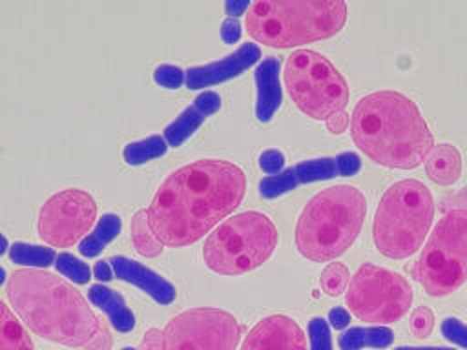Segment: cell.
<instances>
[{
  "label": "cell",
  "instance_id": "obj_1",
  "mask_svg": "<svg viewBox=\"0 0 467 350\" xmlns=\"http://www.w3.org/2000/svg\"><path fill=\"white\" fill-rule=\"evenodd\" d=\"M246 175L234 162L201 159L171 171L159 186L148 221L171 248L190 246L230 215L244 199Z\"/></svg>",
  "mask_w": 467,
  "mask_h": 350
},
{
  "label": "cell",
  "instance_id": "obj_2",
  "mask_svg": "<svg viewBox=\"0 0 467 350\" xmlns=\"http://www.w3.org/2000/svg\"><path fill=\"white\" fill-rule=\"evenodd\" d=\"M7 297L18 317L40 337L80 350H111L108 324L64 279L38 268L7 277Z\"/></svg>",
  "mask_w": 467,
  "mask_h": 350
},
{
  "label": "cell",
  "instance_id": "obj_3",
  "mask_svg": "<svg viewBox=\"0 0 467 350\" xmlns=\"http://www.w3.org/2000/svg\"><path fill=\"white\" fill-rule=\"evenodd\" d=\"M354 144L376 164L414 170L434 146L432 131L412 98L400 91H374L354 106Z\"/></svg>",
  "mask_w": 467,
  "mask_h": 350
},
{
  "label": "cell",
  "instance_id": "obj_4",
  "mask_svg": "<svg viewBox=\"0 0 467 350\" xmlns=\"http://www.w3.org/2000/svg\"><path fill=\"white\" fill-rule=\"evenodd\" d=\"M341 0H259L244 15L252 40L277 49L336 36L347 24Z\"/></svg>",
  "mask_w": 467,
  "mask_h": 350
},
{
  "label": "cell",
  "instance_id": "obj_5",
  "mask_svg": "<svg viewBox=\"0 0 467 350\" xmlns=\"http://www.w3.org/2000/svg\"><path fill=\"white\" fill-rule=\"evenodd\" d=\"M365 213L367 199L356 186L337 184L321 190L297 219V252L316 262L334 261L358 239Z\"/></svg>",
  "mask_w": 467,
  "mask_h": 350
},
{
  "label": "cell",
  "instance_id": "obj_6",
  "mask_svg": "<svg viewBox=\"0 0 467 350\" xmlns=\"http://www.w3.org/2000/svg\"><path fill=\"white\" fill-rule=\"evenodd\" d=\"M434 219L431 190L416 179H403L385 190L374 213L372 239L378 252L389 259L414 255Z\"/></svg>",
  "mask_w": 467,
  "mask_h": 350
},
{
  "label": "cell",
  "instance_id": "obj_7",
  "mask_svg": "<svg viewBox=\"0 0 467 350\" xmlns=\"http://www.w3.org/2000/svg\"><path fill=\"white\" fill-rule=\"evenodd\" d=\"M277 246V230L261 211H243L221 222L202 246L204 264L219 275H241L259 268Z\"/></svg>",
  "mask_w": 467,
  "mask_h": 350
},
{
  "label": "cell",
  "instance_id": "obj_8",
  "mask_svg": "<svg viewBox=\"0 0 467 350\" xmlns=\"http://www.w3.org/2000/svg\"><path fill=\"white\" fill-rule=\"evenodd\" d=\"M412 277L432 297L456 292L467 281V211H447L412 266Z\"/></svg>",
  "mask_w": 467,
  "mask_h": 350
},
{
  "label": "cell",
  "instance_id": "obj_9",
  "mask_svg": "<svg viewBox=\"0 0 467 350\" xmlns=\"http://www.w3.org/2000/svg\"><path fill=\"white\" fill-rule=\"evenodd\" d=\"M285 88L299 111L314 120H328L345 111L348 84L336 66L317 51L297 49L285 62Z\"/></svg>",
  "mask_w": 467,
  "mask_h": 350
},
{
  "label": "cell",
  "instance_id": "obj_10",
  "mask_svg": "<svg viewBox=\"0 0 467 350\" xmlns=\"http://www.w3.org/2000/svg\"><path fill=\"white\" fill-rule=\"evenodd\" d=\"M244 326L221 308H190L144 332L139 350H235Z\"/></svg>",
  "mask_w": 467,
  "mask_h": 350
},
{
  "label": "cell",
  "instance_id": "obj_11",
  "mask_svg": "<svg viewBox=\"0 0 467 350\" xmlns=\"http://www.w3.org/2000/svg\"><path fill=\"white\" fill-rule=\"evenodd\" d=\"M348 312L378 326L400 321L412 304V288L400 273L365 262L350 277L345 292Z\"/></svg>",
  "mask_w": 467,
  "mask_h": 350
},
{
  "label": "cell",
  "instance_id": "obj_12",
  "mask_svg": "<svg viewBox=\"0 0 467 350\" xmlns=\"http://www.w3.org/2000/svg\"><path fill=\"white\" fill-rule=\"evenodd\" d=\"M95 219V199L80 188H67L46 199L38 211L36 230L46 244L69 248L88 235Z\"/></svg>",
  "mask_w": 467,
  "mask_h": 350
},
{
  "label": "cell",
  "instance_id": "obj_13",
  "mask_svg": "<svg viewBox=\"0 0 467 350\" xmlns=\"http://www.w3.org/2000/svg\"><path fill=\"white\" fill-rule=\"evenodd\" d=\"M241 350H308L306 337L296 319L274 314L257 321L246 334Z\"/></svg>",
  "mask_w": 467,
  "mask_h": 350
},
{
  "label": "cell",
  "instance_id": "obj_14",
  "mask_svg": "<svg viewBox=\"0 0 467 350\" xmlns=\"http://www.w3.org/2000/svg\"><path fill=\"white\" fill-rule=\"evenodd\" d=\"M261 58V49L254 42L241 44L239 49L230 53L228 57H223L215 62L204 64V66H193L186 69V88L188 89H201L208 86L221 84L224 80H230L248 67H252Z\"/></svg>",
  "mask_w": 467,
  "mask_h": 350
},
{
  "label": "cell",
  "instance_id": "obj_15",
  "mask_svg": "<svg viewBox=\"0 0 467 350\" xmlns=\"http://www.w3.org/2000/svg\"><path fill=\"white\" fill-rule=\"evenodd\" d=\"M109 264L115 272V275L126 283L135 284L144 293H148L153 301L159 304H170L175 299V286L164 279L161 273L153 272L151 268L144 266L142 262H137L130 257L115 255L109 259Z\"/></svg>",
  "mask_w": 467,
  "mask_h": 350
},
{
  "label": "cell",
  "instance_id": "obj_16",
  "mask_svg": "<svg viewBox=\"0 0 467 350\" xmlns=\"http://www.w3.org/2000/svg\"><path fill=\"white\" fill-rule=\"evenodd\" d=\"M281 64L275 57H268L255 67V117L259 122H268L281 106L283 89L279 82Z\"/></svg>",
  "mask_w": 467,
  "mask_h": 350
},
{
  "label": "cell",
  "instance_id": "obj_17",
  "mask_svg": "<svg viewBox=\"0 0 467 350\" xmlns=\"http://www.w3.org/2000/svg\"><path fill=\"white\" fill-rule=\"evenodd\" d=\"M88 299L106 314L117 332L126 334L133 330L135 315L117 290H111L104 284H93L88 290Z\"/></svg>",
  "mask_w": 467,
  "mask_h": 350
},
{
  "label": "cell",
  "instance_id": "obj_18",
  "mask_svg": "<svg viewBox=\"0 0 467 350\" xmlns=\"http://www.w3.org/2000/svg\"><path fill=\"white\" fill-rule=\"evenodd\" d=\"M425 171L440 186L454 184L462 175V155L452 144H434L425 157Z\"/></svg>",
  "mask_w": 467,
  "mask_h": 350
},
{
  "label": "cell",
  "instance_id": "obj_19",
  "mask_svg": "<svg viewBox=\"0 0 467 350\" xmlns=\"http://www.w3.org/2000/svg\"><path fill=\"white\" fill-rule=\"evenodd\" d=\"M394 341V332L387 326H354L337 337L341 350H361L365 346L387 348Z\"/></svg>",
  "mask_w": 467,
  "mask_h": 350
},
{
  "label": "cell",
  "instance_id": "obj_20",
  "mask_svg": "<svg viewBox=\"0 0 467 350\" xmlns=\"http://www.w3.org/2000/svg\"><path fill=\"white\" fill-rule=\"evenodd\" d=\"M120 219L115 213H104L97 224L95 230L91 233H88L80 242H78V250L84 257L93 259L97 257L106 244H109L113 239H117V235L120 233Z\"/></svg>",
  "mask_w": 467,
  "mask_h": 350
},
{
  "label": "cell",
  "instance_id": "obj_21",
  "mask_svg": "<svg viewBox=\"0 0 467 350\" xmlns=\"http://www.w3.org/2000/svg\"><path fill=\"white\" fill-rule=\"evenodd\" d=\"M0 350H35L33 341L15 314L0 301Z\"/></svg>",
  "mask_w": 467,
  "mask_h": 350
},
{
  "label": "cell",
  "instance_id": "obj_22",
  "mask_svg": "<svg viewBox=\"0 0 467 350\" xmlns=\"http://www.w3.org/2000/svg\"><path fill=\"white\" fill-rule=\"evenodd\" d=\"M204 118L206 115L195 104L188 106L170 126L164 128L162 137L166 144L171 148L181 146L184 140H188L193 135V131H197V128L204 122Z\"/></svg>",
  "mask_w": 467,
  "mask_h": 350
},
{
  "label": "cell",
  "instance_id": "obj_23",
  "mask_svg": "<svg viewBox=\"0 0 467 350\" xmlns=\"http://www.w3.org/2000/svg\"><path fill=\"white\" fill-rule=\"evenodd\" d=\"M131 244L137 253L144 257H157L162 252V242L155 237L150 228L148 210H139L131 217Z\"/></svg>",
  "mask_w": 467,
  "mask_h": 350
},
{
  "label": "cell",
  "instance_id": "obj_24",
  "mask_svg": "<svg viewBox=\"0 0 467 350\" xmlns=\"http://www.w3.org/2000/svg\"><path fill=\"white\" fill-rule=\"evenodd\" d=\"M9 259L20 266L46 268L55 262L57 253L51 246H36L27 242H13L9 246Z\"/></svg>",
  "mask_w": 467,
  "mask_h": 350
},
{
  "label": "cell",
  "instance_id": "obj_25",
  "mask_svg": "<svg viewBox=\"0 0 467 350\" xmlns=\"http://www.w3.org/2000/svg\"><path fill=\"white\" fill-rule=\"evenodd\" d=\"M166 149H168V144H166L164 137L151 135V137H146L142 140H135V142H130L128 146H124L122 157L128 164L139 166V164H144V162L162 157L166 153Z\"/></svg>",
  "mask_w": 467,
  "mask_h": 350
},
{
  "label": "cell",
  "instance_id": "obj_26",
  "mask_svg": "<svg viewBox=\"0 0 467 350\" xmlns=\"http://www.w3.org/2000/svg\"><path fill=\"white\" fill-rule=\"evenodd\" d=\"M292 170H294V175H296L299 184L328 180V179L337 177L336 159H330V157L308 159V160H303V162L296 164Z\"/></svg>",
  "mask_w": 467,
  "mask_h": 350
},
{
  "label": "cell",
  "instance_id": "obj_27",
  "mask_svg": "<svg viewBox=\"0 0 467 350\" xmlns=\"http://www.w3.org/2000/svg\"><path fill=\"white\" fill-rule=\"evenodd\" d=\"M319 283L327 295L337 297L339 293L347 292V286L350 283V272L341 262H328L321 272Z\"/></svg>",
  "mask_w": 467,
  "mask_h": 350
},
{
  "label": "cell",
  "instance_id": "obj_28",
  "mask_svg": "<svg viewBox=\"0 0 467 350\" xmlns=\"http://www.w3.org/2000/svg\"><path fill=\"white\" fill-rule=\"evenodd\" d=\"M297 186H299V182H297V179L294 175V170L286 168V170H283L277 175L265 177L259 182V193L265 199H275V197H279V195H283V193H286V191H290V190H294Z\"/></svg>",
  "mask_w": 467,
  "mask_h": 350
},
{
  "label": "cell",
  "instance_id": "obj_29",
  "mask_svg": "<svg viewBox=\"0 0 467 350\" xmlns=\"http://www.w3.org/2000/svg\"><path fill=\"white\" fill-rule=\"evenodd\" d=\"M53 264H55L57 272H60L64 277H67L69 281H73L77 284H86L91 279L89 266L67 252L57 253V259Z\"/></svg>",
  "mask_w": 467,
  "mask_h": 350
},
{
  "label": "cell",
  "instance_id": "obj_30",
  "mask_svg": "<svg viewBox=\"0 0 467 350\" xmlns=\"http://www.w3.org/2000/svg\"><path fill=\"white\" fill-rule=\"evenodd\" d=\"M310 350H332V335H330V324L323 317H314L308 321L306 326Z\"/></svg>",
  "mask_w": 467,
  "mask_h": 350
},
{
  "label": "cell",
  "instance_id": "obj_31",
  "mask_svg": "<svg viewBox=\"0 0 467 350\" xmlns=\"http://www.w3.org/2000/svg\"><path fill=\"white\" fill-rule=\"evenodd\" d=\"M153 78L159 86L168 88V89H177L184 84L186 80V71L173 64H159L153 71Z\"/></svg>",
  "mask_w": 467,
  "mask_h": 350
},
{
  "label": "cell",
  "instance_id": "obj_32",
  "mask_svg": "<svg viewBox=\"0 0 467 350\" xmlns=\"http://www.w3.org/2000/svg\"><path fill=\"white\" fill-rule=\"evenodd\" d=\"M434 328V314L432 310L425 308V306H420L412 312L410 315V332L416 335V337H429L431 332Z\"/></svg>",
  "mask_w": 467,
  "mask_h": 350
},
{
  "label": "cell",
  "instance_id": "obj_33",
  "mask_svg": "<svg viewBox=\"0 0 467 350\" xmlns=\"http://www.w3.org/2000/svg\"><path fill=\"white\" fill-rule=\"evenodd\" d=\"M441 334L447 341L467 348V324H463L460 319L449 317L441 323Z\"/></svg>",
  "mask_w": 467,
  "mask_h": 350
},
{
  "label": "cell",
  "instance_id": "obj_34",
  "mask_svg": "<svg viewBox=\"0 0 467 350\" xmlns=\"http://www.w3.org/2000/svg\"><path fill=\"white\" fill-rule=\"evenodd\" d=\"M259 168L268 173V175H277L283 171L285 168V155L283 151L279 149H265L261 155H259Z\"/></svg>",
  "mask_w": 467,
  "mask_h": 350
},
{
  "label": "cell",
  "instance_id": "obj_35",
  "mask_svg": "<svg viewBox=\"0 0 467 350\" xmlns=\"http://www.w3.org/2000/svg\"><path fill=\"white\" fill-rule=\"evenodd\" d=\"M359 168H361V159L354 151H345L336 157V170L339 177H352L359 171Z\"/></svg>",
  "mask_w": 467,
  "mask_h": 350
},
{
  "label": "cell",
  "instance_id": "obj_36",
  "mask_svg": "<svg viewBox=\"0 0 467 350\" xmlns=\"http://www.w3.org/2000/svg\"><path fill=\"white\" fill-rule=\"evenodd\" d=\"M193 104H195L206 117H210V115H213V113L221 108V97H219V93H215V91H202V93L197 95V98L193 100Z\"/></svg>",
  "mask_w": 467,
  "mask_h": 350
},
{
  "label": "cell",
  "instance_id": "obj_37",
  "mask_svg": "<svg viewBox=\"0 0 467 350\" xmlns=\"http://www.w3.org/2000/svg\"><path fill=\"white\" fill-rule=\"evenodd\" d=\"M243 35V27L241 22H237L235 18H226L221 24V38L226 44H237L241 40Z\"/></svg>",
  "mask_w": 467,
  "mask_h": 350
},
{
  "label": "cell",
  "instance_id": "obj_38",
  "mask_svg": "<svg viewBox=\"0 0 467 350\" xmlns=\"http://www.w3.org/2000/svg\"><path fill=\"white\" fill-rule=\"evenodd\" d=\"M350 323V312L347 308H332L328 312V324L336 330H343Z\"/></svg>",
  "mask_w": 467,
  "mask_h": 350
},
{
  "label": "cell",
  "instance_id": "obj_39",
  "mask_svg": "<svg viewBox=\"0 0 467 350\" xmlns=\"http://www.w3.org/2000/svg\"><path fill=\"white\" fill-rule=\"evenodd\" d=\"M348 124H350V117H348V113H347V111L336 113L334 117H330V118L327 120V128H328V131H332V133H336V135L343 133V131L348 128Z\"/></svg>",
  "mask_w": 467,
  "mask_h": 350
},
{
  "label": "cell",
  "instance_id": "obj_40",
  "mask_svg": "<svg viewBox=\"0 0 467 350\" xmlns=\"http://www.w3.org/2000/svg\"><path fill=\"white\" fill-rule=\"evenodd\" d=\"M443 210H449V211L463 210V211H467V186L462 188L456 195L445 199L443 201Z\"/></svg>",
  "mask_w": 467,
  "mask_h": 350
},
{
  "label": "cell",
  "instance_id": "obj_41",
  "mask_svg": "<svg viewBox=\"0 0 467 350\" xmlns=\"http://www.w3.org/2000/svg\"><path fill=\"white\" fill-rule=\"evenodd\" d=\"M250 5L252 4L246 0H228V2H224V11H226V15H230V18H235L239 15H246Z\"/></svg>",
  "mask_w": 467,
  "mask_h": 350
},
{
  "label": "cell",
  "instance_id": "obj_42",
  "mask_svg": "<svg viewBox=\"0 0 467 350\" xmlns=\"http://www.w3.org/2000/svg\"><path fill=\"white\" fill-rule=\"evenodd\" d=\"M93 275H95V279H99V281L106 283V281H111V279H113L115 272H113V268H111L109 261H104V259H100V261H97V262H95V268H93Z\"/></svg>",
  "mask_w": 467,
  "mask_h": 350
},
{
  "label": "cell",
  "instance_id": "obj_43",
  "mask_svg": "<svg viewBox=\"0 0 467 350\" xmlns=\"http://www.w3.org/2000/svg\"><path fill=\"white\" fill-rule=\"evenodd\" d=\"M394 350H454L447 346H398Z\"/></svg>",
  "mask_w": 467,
  "mask_h": 350
},
{
  "label": "cell",
  "instance_id": "obj_44",
  "mask_svg": "<svg viewBox=\"0 0 467 350\" xmlns=\"http://www.w3.org/2000/svg\"><path fill=\"white\" fill-rule=\"evenodd\" d=\"M7 252V239L0 233V255H4Z\"/></svg>",
  "mask_w": 467,
  "mask_h": 350
},
{
  "label": "cell",
  "instance_id": "obj_45",
  "mask_svg": "<svg viewBox=\"0 0 467 350\" xmlns=\"http://www.w3.org/2000/svg\"><path fill=\"white\" fill-rule=\"evenodd\" d=\"M5 279H7V277H5V272H4V268L0 266V286L5 283Z\"/></svg>",
  "mask_w": 467,
  "mask_h": 350
},
{
  "label": "cell",
  "instance_id": "obj_46",
  "mask_svg": "<svg viewBox=\"0 0 467 350\" xmlns=\"http://www.w3.org/2000/svg\"><path fill=\"white\" fill-rule=\"evenodd\" d=\"M122 350H135V348H131V346H126V348H122Z\"/></svg>",
  "mask_w": 467,
  "mask_h": 350
}]
</instances>
